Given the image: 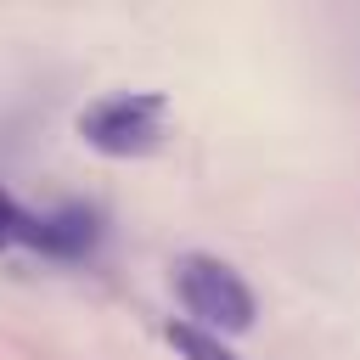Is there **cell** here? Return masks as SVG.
I'll list each match as a JSON object with an SVG mask.
<instances>
[{
  "mask_svg": "<svg viewBox=\"0 0 360 360\" xmlns=\"http://www.w3.org/2000/svg\"><path fill=\"white\" fill-rule=\"evenodd\" d=\"M17 219H22V208L11 202V191L0 186V248H11L17 242Z\"/></svg>",
  "mask_w": 360,
  "mask_h": 360,
  "instance_id": "5b68a950",
  "label": "cell"
},
{
  "mask_svg": "<svg viewBox=\"0 0 360 360\" xmlns=\"http://www.w3.org/2000/svg\"><path fill=\"white\" fill-rule=\"evenodd\" d=\"M169 343L180 349V360H236V354L225 349V338H208V332H197V326H186V321L169 326Z\"/></svg>",
  "mask_w": 360,
  "mask_h": 360,
  "instance_id": "277c9868",
  "label": "cell"
},
{
  "mask_svg": "<svg viewBox=\"0 0 360 360\" xmlns=\"http://www.w3.org/2000/svg\"><path fill=\"white\" fill-rule=\"evenodd\" d=\"M169 101L158 90H112L79 112V141L101 158H146L163 141Z\"/></svg>",
  "mask_w": 360,
  "mask_h": 360,
  "instance_id": "7a4b0ae2",
  "label": "cell"
},
{
  "mask_svg": "<svg viewBox=\"0 0 360 360\" xmlns=\"http://www.w3.org/2000/svg\"><path fill=\"white\" fill-rule=\"evenodd\" d=\"M17 242H28V248L45 253V259H84V253L101 242V214L84 208V202H62V208H45V214L22 208Z\"/></svg>",
  "mask_w": 360,
  "mask_h": 360,
  "instance_id": "3957f363",
  "label": "cell"
},
{
  "mask_svg": "<svg viewBox=\"0 0 360 360\" xmlns=\"http://www.w3.org/2000/svg\"><path fill=\"white\" fill-rule=\"evenodd\" d=\"M174 292H180V309H186V326L208 332V338H231V332H248L259 304H253V287L214 253H180L174 259Z\"/></svg>",
  "mask_w": 360,
  "mask_h": 360,
  "instance_id": "6da1fadb",
  "label": "cell"
}]
</instances>
